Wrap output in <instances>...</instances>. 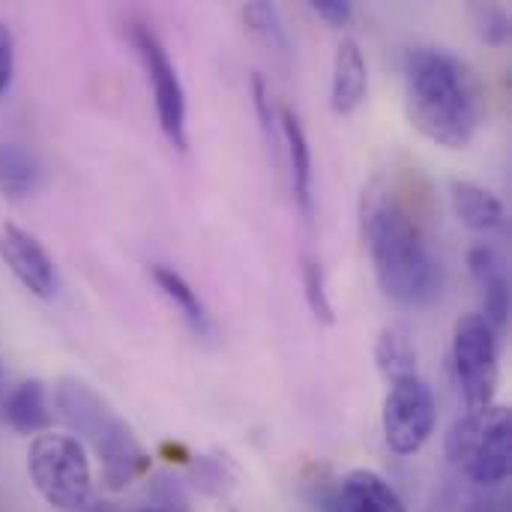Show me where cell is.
<instances>
[{"label": "cell", "mask_w": 512, "mask_h": 512, "mask_svg": "<svg viewBox=\"0 0 512 512\" xmlns=\"http://www.w3.org/2000/svg\"><path fill=\"white\" fill-rule=\"evenodd\" d=\"M363 237L378 285L393 303L420 309L441 297V261L423 222L399 195L390 189L369 195L363 207Z\"/></svg>", "instance_id": "1"}, {"label": "cell", "mask_w": 512, "mask_h": 512, "mask_svg": "<svg viewBox=\"0 0 512 512\" xmlns=\"http://www.w3.org/2000/svg\"><path fill=\"white\" fill-rule=\"evenodd\" d=\"M405 108L429 141L462 150L483 126L486 93L462 57L441 48H414L405 57Z\"/></svg>", "instance_id": "2"}, {"label": "cell", "mask_w": 512, "mask_h": 512, "mask_svg": "<svg viewBox=\"0 0 512 512\" xmlns=\"http://www.w3.org/2000/svg\"><path fill=\"white\" fill-rule=\"evenodd\" d=\"M54 408L57 417L96 450L105 489L120 492L150 471V453L90 384L60 378L54 387Z\"/></svg>", "instance_id": "3"}, {"label": "cell", "mask_w": 512, "mask_h": 512, "mask_svg": "<svg viewBox=\"0 0 512 512\" xmlns=\"http://www.w3.org/2000/svg\"><path fill=\"white\" fill-rule=\"evenodd\" d=\"M27 474L48 507L60 512H84L93 501V474L78 438L42 432L30 441Z\"/></svg>", "instance_id": "4"}, {"label": "cell", "mask_w": 512, "mask_h": 512, "mask_svg": "<svg viewBox=\"0 0 512 512\" xmlns=\"http://www.w3.org/2000/svg\"><path fill=\"white\" fill-rule=\"evenodd\" d=\"M447 459L477 486L507 483L512 465L510 411L489 405L456 420L447 435Z\"/></svg>", "instance_id": "5"}, {"label": "cell", "mask_w": 512, "mask_h": 512, "mask_svg": "<svg viewBox=\"0 0 512 512\" xmlns=\"http://www.w3.org/2000/svg\"><path fill=\"white\" fill-rule=\"evenodd\" d=\"M453 363L468 411L495 405L498 393V330L483 315H465L453 333Z\"/></svg>", "instance_id": "6"}, {"label": "cell", "mask_w": 512, "mask_h": 512, "mask_svg": "<svg viewBox=\"0 0 512 512\" xmlns=\"http://www.w3.org/2000/svg\"><path fill=\"white\" fill-rule=\"evenodd\" d=\"M384 441L396 456L420 453L438 423V405L426 381L405 378L390 384L384 399Z\"/></svg>", "instance_id": "7"}, {"label": "cell", "mask_w": 512, "mask_h": 512, "mask_svg": "<svg viewBox=\"0 0 512 512\" xmlns=\"http://www.w3.org/2000/svg\"><path fill=\"white\" fill-rule=\"evenodd\" d=\"M132 42H135V51L144 63L147 81L153 87L159 126L177 150H186V93H183L180 75H177L165 45L156 39V33L150 27L135 24Z\"/></svg>", "instance_id": "8"}, {"label": "cell", "mask_w": 512, "mask_h": 512, "mask_svg": "<svg viewBox=\"0 0 512 512\" xmlns=\"http://www.w3.org/2000/svg\"><path fill=\"white\" fill-rule=\"evenodd\" d=\"M0 258L12 270V276L39 300H51L57 291V270L45 246L27 234L24 228L6 222L0 225Z\"/></svg>", "instance_id": "9"}, {"label": "cell", "mask_w": 512, "mask_h": 512, "mask_svg": "<svg viewBox=\"0 0 512 512\" xmlns=\"http://www.w3.org/2000/svg\"><path fill=\"white\" fill-rule=\"evenodd\" d=\"M468 267H471L474 282H477L480 291H483V303H486V315H483V318H486L495 330H504L507 315H510V276H507V261H504V255H501L495 246L480 243V246L471 249Z\"/></svg>", "instance_id": "10"}, {"label": "cell", "mask_w": 512, "mask_h": 512, "mask_svg": "<svg viewBox=\"0 0 512 512\" xmlns=\"http://www.w3.org/2000/svg\"><path fill=\"white\" fill-rule=\"evenodd\" d=\"M333 512H405V504L381 474L357 468L339 480Z\"/></svg>", "instance_id": "11"}, {"label": "cell", "mask_w": 512, "mask_h": 512, "mask_svg": "<svg viewBox=\"0 0 512 512\" xmlns=\"http://www.w3.org/2000/svg\"><path fill=\"white\" fill-rule=\"evenodd\" d=\"M369 90V66L357 39H342L333 57V84H330V105L336 114H354Z\"/></svg>", "instance_id": "12"}, {"label": "cell", "mask_w": 512, "mask_h": 512, "mask_svg": "<svg viewBox=\"0 0 512 512\" xmlns=\"http://www.w3.org/2000/svg\"><path fill=\"white\" fill-rule=\"evenodd\" d=\"M279 129L288 147V162H291V186H294V198L300 204V210L306 216H312V147H309V135L300 123V117L291 108H282L279 117Z\"/></svg>", "instance_id": "13"}, {"label": "cell", "mask_w": 512, "mask_h": 512, "mask_svg": "<svg viewBox=\"0 0 512 512\" xmlns=\"http://www.w3.org/2000/svg\"><path fill=\"white\" fill-rule=\"evenodd\" d=\"M450 198H453V210L459 216V222L471 231H495L504 225V204L498 195H492L489 189L471 183V180H456L450 186Z\"/></svg>", "instance_id": "14"}, {"label": "cell", "mask_w": 512, "mask_h": 512, "mask_svg": "<svg viewBox=\"0 0 512 512\" xmlns=\"http://www.w3.org/2000/svg\"><path fill=\"white\" fill-rule=\"evenodd\" d=\"M3 411H6V423L21 435H42L51 426V408H48L45 384L36 378L18 384L9 393Z\"/></svg>", "instance_id": "15"}, {"label": "cell", "mask_w": 512, "mask_h": 512, "mask_svg": "<svg viewBox=\"0 0 512 512\" xmlns=\"http://www.w3.org/2000/svg\"><path fill=\"white\" fill-rule=\"evenodd\" d=\"M375 363H378V372L396 384V381H405V378H417V348L408 336L405 327H384L378 342H375Z\"/></svg>", "instance_id": "16"}, {"label": "cell", "mask_w": 512, "mask_h": 512, "mask_svg": "<svg viewBox=\"0 0 512 512\" xmlns=\"http://www.w3.org/2000/svg\"><path fill=\"white\" fill-rule=\"evenodd\" d=\"M39 180V165L33 153L15 141H0V192L12 201L30 195Z\"/></svg>", "instance_id": "17"}, {"label": "cell", "mask_w": 512, "mask_h": 512, "mask_svg": "<svg viewBox=\"0 0 512 512\" xmlns=\"http://www.w3.org/2000/svg\"><path fill=\"white\" fill-rule=\"evenodd\" d=\"M150 273H153V282L159 285V291L183 312V318H186L198 333H207V330H210V321H207L204 303L198 300V291H195L177 270H171V267H165V264H156Z\"/></svg>", "instance_id": "18"}, {"label": "cell", "mask_w": 512, "mask_h": 512, "mask_svg": "<svg viewBox=\"0 0 512 512\" xmlns=\"http://www.w3.org/2000/svg\"><path fill=\"white\" fill-rule=\"evenodd\" d=\"M243 18H246V24H249L270 48H276L279 54H288V36H285L279 9H276L273 3L255 0V3H249V6L243 9Z\"/></svg>", "instance_id": "19"}, {"label": "cell", "mask_w": 512, "mask_h": 512, "mask_svg": "<svg viewBox=\"0 0 512 512\" xmlns=\"http://www.w3.org/2000/svg\"><path fill=\"white\" fill-rule=\"evenodd\" d=\"M303 291H306V303L315 315V321L321 324H333L336 315H333V303L327 297V282H324V270L315 258H303Z\"/></svg>", "instance_id": "20"}, {"label": "cell", "mask_w": 512, "mask_h": 512, "mask_svg": "<svg viewBox=\"0 0 512 512\" xmlns=\"http://www.w3.org/2000/svg\"><path fill=\"white\" fill-rule=\"evenodd\" d=\"M471 12H474V21H477L480 36L486 42H492V45L507 42V36H510V18H507V12L501 6H495V3H477Z\"/></svg>", "instance_id": "21"}, {"label": "cell", "mask_w": 512, "mask_h": 512, "mask_svg": "<svg viewBox=\"0 0 512 512\" xmlns=\"http://www.w3.org/2000/svg\"><path fill=\"white\" fill-rule=\"evenodd\" d=\"M252 93H255V111H258V120H261V129H264V135H267V144H270V150H273V156L279 153V132H276V120H273V105H270V90H267V84H264V78L261 75H255L252 78Z\"/></svg>", "instance_id": "22"}, {"label": "cell", "mask_w": 512, "mask_h": 512, "mask_svg": "<svg viewBox=\"0 0 512 512\" xmlns=\"http://www.w3.org/2000/svg\"><path fill=\"white\" fill-rule=\"evenodd\" d=\"M15 75V39L6 24H0V96L9 90Z\"/></svg>", "instance_id": "23"}, {"label": "cell", "mask_w": 512, "mask_h": 512, "mask_svg": "<svg viewBox=\"0 0 512 512\" xmlns=\"http://www.w3.org/2000/svg\"><path fill=\"white\" fill-rule=\"evenodd\" d=\"M312 9L333 27H345L354 15V6L348 0H315Z\"/></svg>", "instance_id": "24"}, {"label": "cell", "mask_w": 512, "mask_h": 512, "mask_svg": "<svg viewBox=\"0 0 512 512\" xmlns=\"http://www.w3.org/2000/svg\"><path fill=\"white\" fill-rule=\"evenodd\" d=\"M141 512H183V510H174V507H144Z\"/></svg>", "instance_id": "25"}]
</instances>
